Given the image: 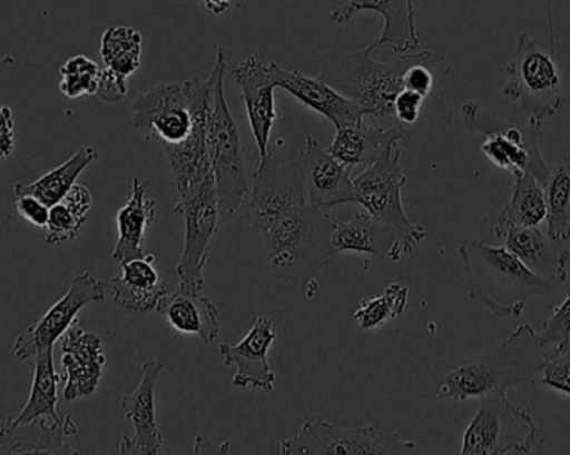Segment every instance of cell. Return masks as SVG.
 Listing matches in <instances>:
<instances>
[{"instance_id":"obj_1","label":"cell","mask_w":570,"mask_h":455,"mask_svg":"<svg viewBox=\"0 0 570 455\" xmlns=\"http://www.w3.org/2000/svg\"><path fill=\"white\" fill-rule=\"evenodd\" d=\"M551 359L539 334L529 324L515 327L499 347L479 353H454L432 366L439 399H481L505 394L515 384L541 374Z\"/></svg>"},{"instance_id":"obj_2","label":"cell","mask_w":570,"mask_h":455,"mask_svg":"<svg viewBox=\"0 0 570 455\" xmlns=\"http://www.w3.org/2000/svg\"><path fill=\"white\" fill-rule=\"evenodd\" d=\"M377 49V40L358 52L332 47L315 62L317 77L354 100L364 116L374 117L381 127H394V100L404 89V53L382 62L374 57Z\"/></svg>"},{"instance_id":"obj_3","label":"cell","mask_w":570,"mask_h":455,"mask_svg":"<svg viewBox=\"0 0 570 455\" xmlns=\"http://www.w3.org/2000/svg\"><path fill=\"white\" fill-rule=\"evenodd\" d=\"M332 229L334 217L308 202L271 224L261 234L274 274L295 286L311 283L322 267L337 259L331 244Z\"/></svg>"},{"instance_id":"obj_4","label":"cell","mask_w":570,"mask_h":455,"mask_svg":"<svg viewBox=\"0 0 570 455\" xmlns=\"http://www.w3.org/2000/svg\"><path fill=\"white\" fill-rule=\"evenodd\" d=\"M461 256L474 283L471 296L498 317H521L529 300L549 296L558 287L535 276L505 246L475 239L461 247Z\"/></svg>"},{"instance_id":"obj_5","label":"cell","mask_w":570,"mask_h":455,"mask_svg":"<svg viewBox=\"0 0 570 455\" xmlns=\"http://www.w3.org/2000/svg\"><path fill=\"white\" fill-rule=\"evenodd\" d=\"M509 79L504 96L515 100L531 126L541 129L544 120L564 106L561 70L554 52L542 49L529 32H522L515 46L514 59L505 67Z\"/></svg>"},{"instance_id":"obj_6","label":"cell","mask_w":570,"mask_h":455,"mask_svg":"<svg viewBox=\"0 0 570 455\" xmlns=\"http://www.w3.org/2000/svg\"><path fill=\"white\" fill-rule=\"evenodd\" d=\"M401 157L399 144L389 147L377 162L365 167L364 172L355 177L354 186L357 204L397 237L407 256L428 237V230L422 224L412 222L405 214L402 189L407 184V176L402 170Z\"/></svg>"},{"instance_id":"obj_7","label":"cell","mask_w":570,"mask_h":455,"mask_svg":"<svg viewBox=\"0 0 570 455\" xmlns=\"http://www.w3.org/2000/svg\"><path fill=\"white\" fill-rule=\"evenodd\" d=\"M226 70L217 79L213 113L209 123V150L213 172L219 197V222L227 224L236 217L249 192L246 172V152L239 127L230 113L224 89Z\"/></svg>"},{"instance_id":"obj_8","label":"cell","mask_w":570,"mask_h":455,"mask_svg":"<svg viewBox=\"0 0 570 455\" xmlns=\"http://www.w3.org/2000/svg\"><path fill=\"white\" fill-rule=\"evenodd\" d=\"M226 57V50L219 47L216 66L207 79L193 77L183 82L190 113H193V130L184 142L164 146L179 194L186 192L189 187L196 186L214 174L209 150V123L217 79L223 70H227Z\"/></svg>"},{"instance_id":"obj_9","label":"cell","mask_w":570,"mask_h":455,"mask_svg":"<svg viewBox=\"0 0 570 455\" xmlns=\"http://www.w3.org/2000/svg\"><path fill=\"white\" fill-rule=\"evenodd\" d=\"M538 439V424L524 406H515L505 394H489L465 429L461 454H528Z\"/></svg>"},{"instance_id":"obj_10","label":"cell","mask_w":570,"mask_h":455,"mask_svg":"<svg viewBox=\"0 0 570 455\" xmlns=\"http://www.w3.org/2000/svg\"><path fill=\"white\" fill-rule=\"evenodd\" d=\"M462 116L472 132L484 136L481 152L499 169L521 176L531 172L546 184L551 170L546 166L539 150L541 129L528 122L525 127L504 126L498 113L482 109L478 103H465Z\"/></svg>"},{"instance_id":"obj_11","label":"cell","mask_w":570,"mask_h":455,"mask_svg":"<svg viewBox=\"0 0 570 455\" xmlns=\"http://www.w3.org/2000/svg\"><path fill=\"white\" fill-rule=\"evenodd\" d=\"M174 210L183 217L186 226L183 257L176 267L177 277L183 286L203 290L206 284L204 267L220 224L219 197L214 174L189 187L186 192L179 194V202Z\"/></svg>"},{"instance_id":"obj_12","label":"cell","mask_w":570,"mask_h":455,"mask_svg":"<svg viewBox=\"0 0 570 455\" xmlns=\"http://www.w3.org/2000/svg\"><path fill=\"white\" fill-rule=\"evenodd\" d=\"M415 444L399 433H379L374 426H335L327 421H307L295 436L281 441L283 455L407 454Z\"/></svg>"},{"instance_id":"obj_13","label":"cell","mask_w":570,"mask_h":455,"mask_svg":"<svg viewBox=\"0 0 570 455\" xmlns=\"http://www.w3.org/2000/svg\"><path fill=\"white\" fill-rule=\"evenodd\" d=\"M302 204H307V196L301 154L283 164L271 150L269 156L257 164L249 192L240 207L244 219L264 233L271 224Z\"/></svg>"},{"instance_id":"obj_14","label":"cell","mask_w":570,"mask_h":455,"mask_svg":"<svg viewBox=\"0 0 570 455\" xmlns=\"http://www.w3.org/2000/svg\"><path fill=\"white\" fill-rule=\"evenodd\" d=\"M104 297H106V286L102 280L97 279L89 270L77 274L66 296L57 300L39 323L33 324L17 337L12 347L13 356L19 360H27L42 350L53 349V344L76 323L80 310L89 304L99 303Z\"/></svg>"},{"instance_id":"obj_15","label":"cell","mask_w":570,"mask_h":455,"mask_svg":"<svg viewBox=\"0 0 570 455\" xmlns=\"http://www.w3.org/2000/svg\"><path fill=\"white\" fill-rule=\"evenodd\" d=\"M132 122L146 139L159 140L163 146L184 142L193 130L184 83H157L137 96Z\"/></svg>"},{"instance_id":"obj_16","label":"cell","mask_w":570,"mask_h":455,"mask_svg":"<svg viewBox=\"0 0 570 455\" xmlns=\"http://www.w3.org/2000/svg\"><path fill=\"white\" fill-rule=\"evenodd\" d=\"M307 202L322 212H331L342 204H357V190L351 179V167L338 162L317 139L307 136L301 150Z\"/></svg>"},{"instance_id":"obj_17","label":"cell","mask_w":570,"mask_h":455,"mask_svg":"<svg viewBox=\"0 0 570 455\" xmlns=\"http://www.w3.org/2000/svg\"><path fill=\"white\" fill-rule=\"evenodd\" d=\"M166 369L163 359L147 360L142 364V379L129 396L120 399V407L134 427V436H124L120 454H160L164 436L157 424L156 387L160 374Z\"/></svg>"},{"instance_id":"obj_18","label":"cell","mask_w":570,"mask_h":455,"mask_svg":"<svg viewBox=\"0 0 570 455\" xmlns=\"http://www.w3.org/2000/svg\"><path fill=\"white\" fill-rule=\"evenodd\" d=\"M277 333L269 317H257L249 333L237 346L223 344L219 346L226 366H236L233 379L236 389H261L273 393L277 376L271 367L267 356L276 343Z\"/></svg>"},{"instance_id":"obj_19","label":"cell","mask_w":570,"mask_h":455,"mask_svg":"<svg viewBox=\"0 0 570 455\" xmlns=\"http://www.w3.org/2000/svg\"><path fill=\"white\" fill-rule=\"evenodd\" d=\"M233 76L246 106L247 119L259 150V159H264L269 156L271 133L277 119L276 102H274L276 82L271 77L267 63L256 56H247L233 70Z\"/></svg>"},{"instance_id":"obj_20","label":"cell","mask_w":570,"mask_h":455,"mask_svg":"<svg viewBox=\"0 0 570 455\" xmlns=\"http://www.w3.org/2000/svg\"><path fill=\"white\" fill-rule=\"evenodd\" d=\"M62 349V379L66 380L63 397L69 403L90 397L96 394L107 364L102 349V340L96 334L87 333L79 324L73 323L60 337Z\"/></svg>"},{"instance_id":"obj_21","label":"cell","mask_w":570,"mask_h":455,"mask_svg":"<svg viewBox=\"0 0 570 455\" xmlns=\"http://www.w3.org/2000/svg\"><path fill=\"white\" fill-rule=\"evenodd\" d=\"M271 77L279 89L291 93L298 102L304 103L308 109L327 117L335 129L341 127L355 126L364 120V112L354 100L347 99L334 87L325 83L324 80L312 79L298 70H285L277 62L267 63Z\"/></svg>"},{"instance_id":"obj_22","label":"cell","mask_w":570,"mask_h":455,"mask_svg":"<svg viewBox=\"0 0 570 455\" xmlns=\"http://www.w3.org/2000/svg\"><path fill=\"white\" fill-rule=\"evenodd\" d=\"M362 10L381 13L384 19V30L375 39L379 49L385 47L395 56L417 52L421 39L415 27L414 0H344L331 10V20L345 23Z\"/></svg>"},{"instance_id":"obj_23","label":"cell","mask_w":570,"mask_h":455,"mask_svg":"<svg viewBox=\"0 0 570 455\" xmlns=\"http://www.w3.org/2000/svg\"><path fill=\"white\" fill-rule=\"evenodd\" d=\"M505 247L528 267L529 270L549 283H566L569 277L570 246L569 240H558L542 234L539 227L528 229L502 230L498 234Z\"/></svg>"},{"instance_id":"obj_24","label":"cell","mask_w":570,"mask_h":455,"mask_svg":"<svg viewBox=\"0 0 570 455\" xmlns=\"http://www.w3.org/2000/svg\"><path fill=\"white\" fill-rule=\"evenodd\" d=\"M156 256L127 260L122 264V276L110 279V293L117 306L127 313L147 314L157 310L160 299L173 289V273L160 276L157 273Z\"/></svg>"},{"instance_id":"obj_25","label":"cell","mask_w":570,"mask_h":455,"mask_svg":"<svg viewBox=\"0 0 570 455\" xmlns=\"http://www.w3.org/2000/svg\"><path fill=\"white\" fill-rule=\"evenodd\" d=\"M157 310L180 334L197 336L204 344L216 343L220 334L219 309L204 296L177 280L176 286L160 299Z\"/></svg>"},{"instance_id":"obj_26","label":"cell","mask_w":570,"mask_h":455,"mask_svg":"<svg viewBox=\"0 0 570 455\" xmlns=\"http://www.w3.org/2000/svg\"><path fill=\"white\" fill-rule=\"evenodd\" d=\"M77 433L72 417L43 416L29 423H3L0 426V454H77L66 437Z\"/></svg>"},{"instance_id":"obj_27","label":"cell","mask_w":570,"mask_h":455,"mask_svg":"<svg viewBox=\"0 0 570 455\" xmlns=\"http://www.w3.org/2000/svg\"><path fill=\"white\" fill-rule=\"evenodd\" d=\"M331 244L337 254H368L389 263H399L405 256L397 237L365 210H357L351 220L334 219Z\"/></svg>"},{"instance_id":"obj_28","label":"cell","mask_w":570,"mask_h":455,"mask_svg":"<svg viewBox=\"0 0 570 455\" xmlns=\"http://www.w3.org/2000/svg\"><path fill=\"white\" fill-rule=\"evenodd\" d=\"M402 140L405 136L399 127L368 126L362 120L355 126L335 129L334 140L327 150L338 162L354 169L377 162L389 147L397 146Z\"/></svg>"},{"instance_id":"obj_29","label":"cell","mask_w":570,"mask_h":455,"mask_svg":"<svg viewBox=\"0 0 570 455\" xmlns=\"http://www.w3.org/2000/svg\"><path fill=\"white\" fill-rule=\"evenodd\" d=\"M156 200L147 197L144 180L134 177L130 199L117 212V233H119V237H117L116 247L112 250V259L124 264L127 260L146 257V249H144L146 230L156 222Z\"/></svg>"},{"instance_id":"obj_30","label":"cell","mask_w":570,"mask_h":455,"mask_svg":"<svg viewBox=\"0 0 570 455\" xmlns=\"http://www.w3.org/2000/svg\"><path fill=\"white\" fill-rule=\"evenodd\" d=\"M546 217H548V206H546L544 184L534 174H521L514 177L511 199L505 202L499 214L494 236L511 227H519V229L539 227L546 222Z\"/></svg>"},{"instance_id":"obj_31","label":"cell","mask_w":570,"mask_h":455,"mask_svg":"<svg viewBox=\"0 0 570 455\" xmlns=\"http://www.w3.org/2000/svg\"><path fill=\"white\" fill-rule=\"evenodd\" d=\"M99 157V150L92 146L82 147L79 152L73 154L62 166L47 172L30 184L17 182L13 186V194L17 196H33L42 200L46 206L52 207L66 197L72 189L73 184L79 179L80 174Z\"/></svg>"},{"instance_id":"obj_32","label":"cell","mask_w":570,"mask_h":455,"mask_svg":"<svg viewBox=\"0 0 570 455\" xmlns=\"http://www.w3.org/2000/svg\"><path fill=\"white\" fill-rule=\"evenodd\" d=\"M92 204L90 190L86 186L73 184L66 197L56 206L50 207L49 220L43 229L46 243L59 246V244L76 240L89 219Z\"/></svg>"},{"instance_id":"obj_33","label":"cell","mask_w":570,"mask_h":455,"mask_svg":"<svg viewBox=\"0 0 570 455\" xmlns=\"http://www.w3.org/2000/svg\"><path fill=\"white\" fill-rule=\"evenodd\" d=\"M60 380H62V376L53 367V349H46L37 354L29 399H27L26 406L19 414L7 417V423H29V421L43 416L60 419L59 414H57V403H59V399H57V384Z\"/></svg>"},{"instance_id":"obj_34","label":"cell","mask_w":570,"mask_h":455,"mask_svg":"<svg viewBox=\"0 0 570 455\" xmlns=\"http://www.w3.org/2000/svg\"><path fill=\"white\" fill-rule=\"evenodd\" d=\"M100 57L106 70L126 79L139 70L142 57V36L134 27L116 26L100 39Z\"/></svg>"},{"instance_id":"obj_35","label":"cell","mask_w":570,"mask_h":455,"mask_svg":"<svg viewBox=\"0 0 570 455\" xmlns=\"http://www.w3.org/2000/svg\"><path fill=\"white\" fill-rule=\"evenodd\" d=\"M548 236L570 240V156L559 160L544 184Z\"/></svg>"},{"instance_id":"obj_36","label":"cell","mask_w":570,"mask_h":455,"mask_svg":"<svg viewBox=\"0 0 570 455\" xmlns=\"http://www.w3.org/2000/svg\"><path fill=\"white\" fill-rule=\"evenodd\" d=\"M407 304L409 287L404 284H392L379 296L362 299L352 317L361 329L374 330L397 320L407 309Z\"/></svg>"},{"instance_id":"obj_37","label":"cell","mask_w":570,"mask_h":455,"mask_svg":"<svg viewBox=\"0 0 570 455\" xmlns=\"http://www.w3.org/2000/svg\"><path fill=\"white\" fill-rule=\"evenodd\" d=\"M100 72L102 69L89 57H70L63 66H60L59 90L69 99L96 96Z\"/></svg>"},{"instance_id":"obj_38","label":"cell","mask_w":570,"mask_h":455,"mask_svg":"<svg viewBox=\"0 0 570 455\" xmlns=\"http://www.w3.org/2000/svg\"><path fill=\"white\" fill-rule=\"evenodd\" d=\"M549 357L566 353L570 343V293L561 306L556 307L552 316L544 323V329L539 334Z\"/></svg>"},{"instance_id":"obj_39","label":"cell","mask_w":570,"mask_h":455,"mask_svg":"<svg viewBox=\"0 0 570 455\" xmlns=\"http://www.w3.org/2000/svg\"><path fill=\"white\" fill-rule=\"evenodd\" d=\"M542 384L570 397V356L562 353L551 357L542 367Z\"/></svg>"},{"instance_id":"obj_40","label":"cell","mask_w":570,"mask_h":455,"mask_svg":"<svg viewBox=\"0 0 570 455\" xmlns=\"http://www.w3.org/2000/svg\"><path fill=\"white\" fill-rule=\"evenodd\" d=\"M16 209L22 219L39 229H46L50 207L33 196H17Z\"/></svg>"},{"instance_id":"obj_41","label":"cell","mask_w":570,"mask_h":455,"mask_svg":"<svg viewBox=\"0 0 570 455\" xmlns=\"http://www.w3.org/2000/svg\"><path fill=\"white\" fill-rule=\"evenodd\" d=\"M129 89H127V80L120 79V77L114 76L109 70L102 69L100 72L99 87H97L96 96L99 97L102 102L117 103L127 96Z\"/></svg>"},{"instance_id":"obj_42","label":"cell","mask_w":570,"mask_h":455,"mask_svg":"<svg viewBox=\"0 0 570 455\" xmlns=\"http://www.w3.org/2000/svg\"><path fill=\"white\" fill-rule=\"evenodd\" d=\"M16 149L13 142L12 109L0 103V160L9 159Z\"/></svg>"},{"instance_id":"obj_43","label":"cell","mask_w":570,"mask_h":455,"mask_svg":"<svg viewBox=\"0 0 570 455\" xmlns=\"http://www.w3.org/2000/svg\"><path fill=\"white\" fill-rule=\"evenodd\" d=\"M200 2H204V6H206L214 16H223V13L229 9L233 0H200Z\"/></svg>"}]
</instances>
